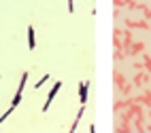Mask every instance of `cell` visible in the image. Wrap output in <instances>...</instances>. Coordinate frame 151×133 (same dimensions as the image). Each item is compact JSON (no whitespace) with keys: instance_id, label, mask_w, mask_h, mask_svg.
<instances>
[{"instance_id":"cell-2","label":"cell","mask_w":151,"mask_h":133,"mask_svg":"<svg viewBox=\"0 0 151 133\" xmlns=\"http://www.w3.org/2000/svg\"><path fill=\"white\" fill-rule=\"evenodd\" d=\"M87 89H89V83H81V85H79V97H81V104L83 106L87 101Z\"/></svg>"},{"instance_id":"cell-1","label":"cell","mask_w":151,"mask_h":133,"mask_svg":"<svg viewBox=\"0 0 151 133\" xmlns=\"http://www.w3.org/2000/svg\"><path fill=\"white\" fill-rule=\"evenodd\" d=\"M60 87H62V83H53L51 91H49V95H47V104L43 106V112H47V110H49V104H51V101H53V97L58 95V91H60Z\"/></svg>"},{"instance_id":"cell-6","label":"cell","mask_w":151,"mask_h":133,"mask_svg":"<svg viewBox=\"0 0 151 133\" xmlns=\"http://www.w3.org/2000/svg\"><path fill=\"white\" fill-rule=\"evenodd\" d=\"M68 11H70V13L75 11V4H73V0H68Z\"/></svg>"},{"instance_id":"cell-4","label":"cell","mask_w":151,"mask_h":133,"mask_svg":"<svg viewBox=\"0 0 151 133\" xmlns=\"http://www.w3.org/2000/svg\"><path fill=\"white\" fill-rule=\"evenodd\" d=\"M19 99H22V93H15V97H13V104H11L13 108H15V106L19 104Z\"/></svg>"},{"instance_id":"cell-3","label":"cell","mask_w":151,"mask_h":133,"mask_svg":"<svg viewBox=\"0 0 151 133\" xmlns=\"http://www.w3.org/2000/svg\"><path fill=\"white\" fill-rule=\"evenodd\" d=\"M28 47H30V49L36 47V42H34V28H32V25L28 28Z\"/></svg>"},{"instance_id":"cell-5","label":"cell","mask_w":151,"mask_h":133,"mask_svg":"<svg viewBox=\"0 0 151 133\" xmlns=\"http://www.w3.org/2000/svg\"><path fill=\"white\" fill-rule=\"evenodd\" d=\"M47 80H49V76H43V78H41V80H38V83H36V89H38V87H41V85H45V83H47Z\"/></svg>"}]
</instances>
